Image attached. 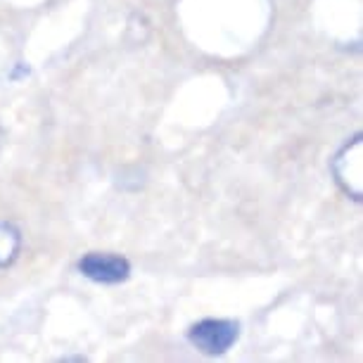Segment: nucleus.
Instances as JSON below:
<instances>
[{
  "mask_svg": "<svg viewBox=\"0 0 363 363\" xmlns=\"http://www.w3.org/2000/svg\"><path fill=\"white\" fill-rule=\"evenodd\" d=\"M240 337L238 320L204 318L188 330V340L207 356H221L235 345Z\"/></svg>",
  "mask_w": 363,
  "mask_h": 363,
  "instance_id": "1",
  "label": "nucleus"
},
{
  "mask_svg": "<svg viewBox=\"0 0 363 363\" xmlns=\"http://www.w3.org/2000/svg\"><path fill=\"white\" fill-rule=\"evenodd\" d=\"M333 174L337 178L340 188L345 190L352 200H361V195H363V140H361V135L352 138L337 155H335Z\"/></svg>",
  "mask_w": 363,
  "mask_h": 363,
  "instance_id": "2",
  "label": "nucleus"
},
{
  "mask_svg": "<svg viewBox=\"0 0 363 363\" xmlns=\"http://www.w3.org/2000/svg\"><path fill=\"white\" fill-rule=\"evenodd\" d=\"M79 271L84 273L88 280L102 285H116L124 283L131 276V264L121 255H109V252H91L84 255L79 262Z\"/></svg>",
  "mask_w": 363,
  "mask_h": 363,
  "instance_id": "3",
  "label": "nucleus"
},
{
  "mask_svg": "<svg viewBox=\"0 0 363 363\" xmlns=\"http://www.w3.org/2000/svg\"><path fill=\"white\" fill-rule=\"evenodd\" d=\"M22 247V235L12 223L0 221V269H8Z\"/></svg>",
  "mask_w": 363,
  "mask_h": 363,
  "instance_id": "4",
  "label": "nucleus"
}]
</instances>
